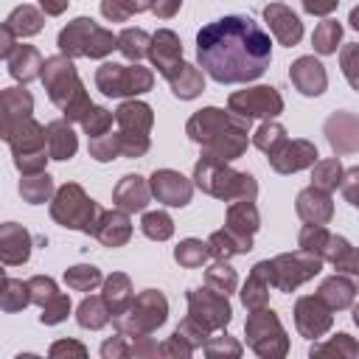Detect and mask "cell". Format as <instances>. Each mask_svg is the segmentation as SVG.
Masks as SVG:
<instances>
[{"instance_id": "6da1fadb", "label": "cell", "mask_w": 359, "mask_h": 359, "mask_svg": "<svg viewBox=\"0 0 359 359\" xmlns=\"http://www.w3.org/2000/svg\"><path fill=\"white\" fill-rule=\"evenodd\" d=\"M269 59L272 39L247 14H227L196 34V62L219 84L252 81L266 70Z\"/></svg>"}, {"instance_id": "7a4b0ae2", "label": "cell", "mask_w": 359, "mask_h": 359, "mask_svg": "<svg viewBox=\"0 0 359 359\" xmlns=\"http://www.w3.org/2000/svg\"><path fill=\"white\" fill-rule=\"evenodd\" d=\"M39 79L50 95V101L65 112L67 121H79L90 112V98L84 93V84L79 81V73L70 62V56H50L42 62V70H39Z\"/></svg>"}, {"instance_id": "3957f363", "label": "cell", "mask_w": 359, "mask_h": 359, "mask_svg": "<svg viewBox=\"0 0 359 359\" xmlns=\"http://www.w3.org/2000/svg\"><path fill=\"white\" fill-rule=\"evenodd\" d=\"M194 180L196 185L210 194L219 196L224 202H238V199H255V180L250 174H238L233 168H227V163L213 160V157H202L194 168Z\"/></svg>"}, {"instance_id": "277c9868", "label": "cell", "mask_w": 359, "mask_h": 359, "mask_svg": "<svg viewBox=\"0 0 359 359\" xmlns=\"http://www.w3.org/2000/svg\"><path fill=\"white\" fill-rule=\"evenodd\" d=\"M115 34L101 28L95 20L79 17L73 22H67V28H62L59 34V50L65 56H90V59H101L107 53L115 50Z\"/></svg>"}, {"instance_id": "5b68a950", "label": "cell", "mask_w": 359, "mask_h": 359, "mask_svg": "<svg viewBox=\"0 0 359 359\" xmlns=\"http://www.w3.org/2000/svg\"><path fill=\"white\" fill-rule=\"evenodd\" d=\"M323 266V258L314 255V252H306V250H297V252H286V255H278L272 261H261L255 264V269H261V275L266 278L269 286L280 289V292H294L300 283H306L309 278H314Z\"/></svg>"}, {"instance_id": "8992f818", "label": "cell", "mask_w": 359, "mask_h": 359, "mask_svg": "<svg viewBox=\"0 0 359 359\" xmlns=\"http://www.w3.org/2000/svg\"><path fill=\"white\" fill-rule=\"evenodd\" d=\"M165 314H168L165 297L154 289H146L143 294L132 297V303L123 314L115 317V328L126 337H149L154 328H160L165 323Z\"/></svg>"}, {"instance_id": "52a82bcc", "label": "cell", "mask_w": 359, "mask_h": 359, "mask_svg": "<svg viewBox=\"0 0 359 359\" xmlns=\"http://www.w3.org/2000/svg\"><path fill=\"white\" fill-rule=\"evenodd\" d=\"M101 208L81 191V185L67 182L56 191L53 202H50V216L70 230H81V233H93V224L98 219Z\"/></svg>"}, {"instance_id": "ba28073f", "label": "cell", "mask_w": 359, "mask_h": 359, "mask_svg": "<svg viewBox=\"0 0 359 359\" xmlns=\"http://www.w3.org/2000/svg\"><path fill=\"white\" fill-rule=\"evenodd\" d=\"M118 121V143L123 157H140L149 151V129H151V107L143 101H126L115 112Z\"/></svg>"}, {"instance_id": "9c48e42d", "label": "cell", "mask_w": 359, "mask_h": 359, "mask_svg": "<svg viewBox=\"0 0 359 359\" xmlns=\"http://www.w3.org/2000/svg\"><path fill=\"white\" fill-rule=\"evenodd\" d=\"M95 84L104 95L109 98H123V95H140L151 90L154 76L149 67L140 65H118V62H104L95 70Z\"/></svg>"}, {"instance_id": "30bf717a", "label": "cell", "mask_w": 359, "mask_h": 359, "mask_svg": "<svg viewBox=\"0 0 359 359\" xmlns=\"http://www.w3.org/2000/svg\"><path fill=\"white\" fill-rule=\"evenodd\" d=\"M11 151L14 163L22 174H39L48 160V146H45V126H39L34 118H22L11 129Z\"/></svg>"}, {"instance_id": "8fae6325", "label": "cell", "mask_w": 359, "mask_h": 359, "mask_svg": "<svg viewBox=\"0 0 359 359\" xmlns=\"http://www.w3.org/2000/svg\"><path fill=\"white\" fill-rule=\"evenodd\" d=\"M247 339L261 356H283L286 353V331L272 309H255L247 317Z\"/></svg>"}, {"instance_id": "7c38bea8", "label": "cell", "mask_w": 359, "mask_h": 359, "mask_svg": "<svg viewBox=\"0 0 359 359\" xmlns=\"http://www.w3.org/2000/svg\"><path fill=\"white\" fill-rule=\"evenodd\" d=\"M188 309H191V320H196L205 331H219L230 323V303L227 294L216 292V289H191L188 292Z\"/></svg>"}, {"instance_id": "4fadbf2b", "label": "cell", "mask_w": 359, "mask_h": 359, "mask_svg": "<svg viewBox=\"0 0 359 359\" xmlns=\"http://www.w3.org/2000/svg\"><path fill=\"white\" fill-rule=\"evenodd\" d=\"M236 126H250V118H241L236 112H224V109L208 107V109H199L188 121V135H191V140L208 146V143H213L216 137H222L224 132H230Z\"/></svg>"}, {"instance_id": "5bb4252c", "label": "cell", "mask_w": 359, "mask_h": 359, "mask_svg": "<svg viewBox=\"0 0 359 359\" xmlns=\"http://www.w3.org/2000/svg\"><path fill=\"white\" fill-rule=\"evenodd\" d=\"M230 112L241 118H275L283 109V98L275 87H250L230 95Z\"/></svg>"}, {"instance_id": "9a60e30c", "label": "cell", "mask_w": 359, "mask_h": 359, "mask_svg": "<svg viewBox=\"0 0 359 359\" xmlns=\"http://www.w3.org/2000/svg\"><path fill=\"white\" fill-rule=\"evenodd\" d=\"M317 163V146L309 140H283L275 151H269V165L278 174H294Z\"/></svg>"}, {"instance_id": "2e32d148", "label": "cell", "mask_w": 359, "mask_h": 359, "mask_svg": "<svg viewBox=\"0 0 359 359\" xmlns=\"http://www.w3.org/2000/svg\"><path fill=\"white\" fill-rule=\"evenodd\" d=\"M149 191L157 196V202L171 205V208H182V205H188V202H191L194 185H191L180 171L160 168V171H154V174H151Z\"/></svg>"}, {"instance_id": "e0dca14e", "label": "cell", "mask_w": 359, "mask_h": 359, "mask_svg": "<svg viewBox=\"0 0 359 359\" xmlns=\"http://www.w3.org/2000/svg\"><path fill=\"white\" fill-rule=\"evenodd\" d=\"M294 323H297V331L303 337H309V339L323 337L331 328V309L323 303L320 294L300 297L294 306Z\"/></svg>"}, {"instance_id": "ac0fdd59", "label": "cell", "mask_w": 359, "mask_h": 359, "mask_svg": "<svg viewBox=\"0 0 359 359\" xmlns=\"http://www.w3.org/2000/svg\"><path fill=\"white\" fill-rule=\"evenodd\" d=\"M328 143L337 154H356L359 149V121L353 112H337L325 121Z\"/></svg>"}, {"instance_id": "d6986e66", "label": "cell", "mask_w": 359, "mask_h": 359, "mask_svg": "<svg viewBox=\"0 0 359 359\" xmlns=\"http://www.w3.org/2000/svg\"><path fill=\"white\" fill-rule=\"evenodd\" d=\"M264 20L269 22V31L275 34V39H278L280 45L292 48V45L300 42V36H303V22H300V17H297L292 8H286L283 3H269V6L264 8Z\"/></svg>"}, {"instance_id": "ffe728a7", "label": "cell", "mask_w": 359, "mask_h": 359, "mask_svg": "<svg viewBox=\"0 0 359 359\" xmlns=\"http://www.w3.org/2000/svg\"><path fill=\"white\" fill-rule=\"evenodd\" d=\"M31 255V236L22 224L6 222L0 224V261L6 266H20Z\"/></svg>"}, {"instance_id": "44dd1931", "label": "cell", "mask_w": 359, "mask_h": 359, "mask_svg": "<svg viewBox=\"0 0 359 359\" xmlns=\"http://www.w3.org/2000/svg\"><path fill=\"white\" fill-rule=\"evenodd\" d=\"M297 213L306 224H328L334 216V202L328 191H320L314 185L303 188L297 194Z\"/></svg>"}, {"instance_id": "7402d4cb", "label": "cell", "mask_w": 359, "mask_h": 359, "mask_svg": "<svg viewBox=\"0 0 359 359\" xmlns=\"http://www.w3.org/2000/svg\"><path fill=\"white\" fill-rule=\"evenodd\" d=\"M93 236L107 244V247H121L129 241L132 236V224H129V216L126 210H101L95 224H93Z\"/></svg>"}, {"instance_id": "603a6c76", "label": "cell", "mask_w": 359, "mask_h": 359, "mask_svg": "<svg viewBox=\"0 0 359 359\" xmlns=\"http://www.w3.org/2000/svg\"><path fill=\"white\" fill-rule=\"evenodd\" d=\"M146 56H151L154 67H157L163 76H168V73L182 62V45H180V39H177L174 31L163 28V31H157V34L151 36Z\"/></svg>"}, {"instance_id": "cb8c5ba5", "label": "cell", "mask_w": 359, "mask_h": 359, "mask_svg": "<svg viewBox=\"0 0 359 359\" xmlns=\"http://www.w3.org/2000/svg\"><path fill=\"white\" fill-rule=\"evenodd\" d=\"M289 79L292 84L303 93V95H320L328 84V76H325V67L314 59V56H300L292 67H289Z\"/></svg>"}, {"instance_id": "d4e9b609", "label": "cell", "mask_w": 359, "mask_h": 359, "mask_svg": "<svg viewBox=\"0 0 359 359\" xmlns=\"http://www.w3.org/2000/svg\"><path fill=\"white\" fill-rule=\"evenodd\" d=\"M149 196H151L149 182H146L143 177H137V174H126V177H123L118 185H115V191H112L115 205H118L121 210H126V213L146 210Z\"/></svg>"}, {"instance_id": "484cf974", "label": "cell", "mask_w": 359, "mask_h": 359, "mask_svg": "<svg viewBox=\"0 0 359 359\" xmlns=\"http://www.w3.org/2000/svg\"><path fill=\"white\" fill-rule=\"evenodd\" d=\"M39 70H42V56L34 45H14L11 56H8V73L14 81L20 84H28L34 79H39Z\"/></svg>"}, {"instance_id": "4316f807", "label": "cell", "mask_w": 359, "mask_h": 359, "mask_svg": "<svg viewBox=\"0 0 359 359\" xmlns=\"http://www.w3.org/2000/svg\"><path fill=\"white\" fill-rule=\"evenodd\" d=\"M45 146H48V157L53 160H70L79 149L76 132L67 121H53L45 126Z\"/></svg>"}, {"instance_id": "83f0119b", "label": "cell", "mask_w": 359, "mask_h": 359, "mask_svg": "<svg viewBox=\"0 0 359 359\" xmlns=\"http://www.w3.org/2000/svg\"><path fill=\"white\" fill-rule=\"evenodd\" d=\"M224 227L230 233H236L238 238H244V241L252 244V233L258 230V210H255L252 199L230 202V208H227V224Z\"/></svg>"}, {"instance_id": "f1b7e54d", "label": "cell", "mask_w": 359, "mask_h": 359, "mask_svg": "<svg viewBox=\"0 0 359 359\" xmlns=\"http://www.w3.org/2000/svg\"><path fill=\"white\" fill-rule=\"evenodd\" d=\"M317 294L323 297V303H325L331 311H342V309L353 306L356 283H353L351 278H345V275H331V278L323 280V286H320Z\"/></svg>"}, {"instance_id": "f546056e", "label": "cell", "mask_w": 359, "mask_h": 359, "mask_svg": "<svg viewBox=\"0 0 359 359\" xmlns=\"http://www.w3.org/2000/svg\"><path fill=\"white\" fill-rule=\"evenodd\" d=\"M168 84H171V90H174V95L177 98H196L202 90H205V79H202V70L199 67H194V65H188V62H180L168 76Z\"/></svg>"}, {"instance_id": "4dcf8cb0", "label": "cell", "mask_w": 359, "mask_h": 359, "mask_svg": "<svg viewBox=\"0 0 359 359\" xmlns=\"http://www.w3.org/2000/svg\"><path fill=\"white\" fill-rule=\"evenodd\" d=\"M101 300L107 303L109 314H115V317L123 314V311L129 309V303H132V283H129V278L121 275V272L109 275V278L104 280V294H101Z\"/></svg>"}, {"instance_id": "1f68e13d", "label": "cell", "mask_w": 359, "mask_h": 359, "mask_svg": "<svg viewBox=\"0 0 359 359\" xmlns=\"http://www.w3.org/2000/svg\"><path fill=\"white\" fill-rule=\"evenodd\" d=\"M323 258L331 261L337 269L348 272V275H356L359 272V261H356V250L342 238V236H331L325 250H323Z\"/></svg>"}, {"instance_id": "d6a6232c", "label": "cell", "mask_w": 359, "mask_h": 359, "mask_svg": "<svg viewBox=\"0 0 359 359\" xmlns=\"http://www.w3.org/2000/svg\"><path fill=\"white\" fill-rule=\"evenodd\" d=\"M208 250H210V255H213L216 261H227V258H233V255H238V252L252 250V244L244 241V238H238L236 233H230V230L224 227V230H216V233L208 238Z\"/></svg>"}, {"instance_id": "836d02e7", "label": "cell", "mask_w": 359, "mask_h": 359, "mask_svg": "<svg viewBox=\"0 0 359 359\" xmlns=\"http://www.w3.org/2000/svg\"><path fill=\"white\" fill-rule=\"evenodd\" d=\"M6 25L11 28L14 36H34L42 31V11H36L34 6H17L8 14Z\"/></svg>"}, {"instance_id": "e575fe53", "label": "cell", "mask_w": 359, "mask_h": 359, "mask_svg": "<svg viewBox=\"0 0 359 359\" xmlns=\"http://www.w3.org/2000/svg\"><path fill=\"white\" fill-rule=\"evenodd\" d=\"M149 42H151V36H149L143 28H126V31L118 34L115 48H118L129 62H140V59L149 53Z\"/></svg>"}, {"instance_id": "d590c367", "label": "cell", "mask_w": 359, "mask_h": 359, "mask_svg": "<svg viewBox=\"0 0 359 359\" xmlns=\"http://www.w3.org/2000/svg\"><path fill=\"white\" fill-rule=\"evenodd\" d=\"M50 194H53V180H50L45 171H39V174H25V177L20 180V196H22L25 202H31V205L45 202Z\"/></svg>"}, {"instance_id": "8d00e7d4", "label": "cell", "mask_w": 359, "mask_h": 359, "mask_svg": "<svg viewBox=\"0 0 359 359\" xmlns=\"http://www.w3.org/2000/svg\"><path fill=\"white\" fill-rule=\"evenodd\" d=\"M76 320H79L81 328H93L95 331V328H104L109 323V309H107V303L101 297H84L79 303Z\"/></svg>"}, {"instance_id": "74e56055", "label": "cell", "mask_w": 359, "mask_h": 359, "mask_svg": "<svg viewBox=\"0 0 359 359\" xmlns=\"http://www.w3.org/2000/svg\"><path fill=\"white\" fill-rule=\"evenodd\" d=\"M241 300H244V306H247L250 311L264 309V306L269 303V283H266V278L261 275V269L252 266V272H250V278H247V283H244Z\"/></svg>"}, {"instance_id": "f35d334b", "label": "cell", "mask_w": 359, "mask_h": 359, "mask_svg": "<svg viewBox=\"0 0 359 359\" xmlns=\"http://www.w3.org/2000/svg\"><path fill=\"white\" fill-rule=\"evenodd\" d=\"M31 303V292H28V283L22 280H14V278H6L0 283V309L3 311H20Z\"/></svg>"}, {"instance_id": "ab89813d", "label": "cell", "mask_w": 359, "mask_h": 359, "mask_svg": "<svg viewBox=\"0 0 359 359\" xmlns=\"http://www.w3.org/2000/svg\"><path fill=\"white\" fill-rule=\"evenodd\" d=\"M339 39H342V25L337 22V20H323L317 28H314V34H311V45H314V50L317 53H337V48H339Z\"/></svg>"}, {"instance_id": "60d3db41", "label": "cell", "mask_w": 359, "mask_h": 359, "mask_svg": "<svg viewBox=\"0 0 359 359\" xmlns=\"http://www.w3.org/2000/svg\"><path fill=\"white\" fill-rule=\"evenodd\" d=\"M0 98H3L6 109H8V115L14 118V123L22 121V118H31V112H34V98H31V93H28L25 87L0 90Z\"/></svg>"}, {"instance_id": "b9f144b4", "label": "cell", "mask_w": 359, "mask_h": 359, "mask_svg": "<svg viewBox=\"0 0 359 359\" xmlns=\"http://www.w3.org/2000/svg\"><path fill=\"white\" fill-rule=\"evenodd\" d=\"M151 6V0H101V14L109 22H126L132 14H140Z\"/></svg>"}, {"instance_id": "7bdbcfd3", "label": "cell", "mask_w": 359, "mask_h": 359, "mask_svg": "<svg viewBox=\"0 0 359 359\" xmlns=\"http://www.w3.org/2000/svg\"><path fill=\"white\" fill-rule=\"evenodd\" d=\"M311 185L314 188H320V191H337L339 188V180H342V165H339V160L337 157H331V160H317L314 163V174H311Z\"/></svg>"}, {"instance_id": "ee69618b", "label": "cell", "mask_w": 359, "mask_h": 359, "mask_svg": "<svg viewBox=\"0 0 359 359\" xmlns=\"http://www.w3.org/2000/svg\"><path fill=\"white\" fill-rule=\"evenodd\" d=\"M174 258L180 266H188V269H196L202 266L208 258H210V250H208V241H199V238H185L177 250H174Z\"/></svg>"}, {"instance_id": "f6af8a7d", "label": "cell", "mask_w": 359, "mask_h": 359, "mask_svg": "<svg viewBox=\"0 0 359 359\" xmlns=\"http://www.w3.org/2000/svg\"><path fill=\"white\" fill-rule=\"evenodd\" d=\"M65 283L76 292H93L101 283V272L93 264H79V266H70L65 272Z\"/></svg>"}, {"instance_id": "bcb514c9", "label": "cell", "mask_w": 359, "mask_h": 359, "mask_svg": "<svg viewBox=\"0 0 359 359\" xmlns=\"http://www.w3.org/2000/svg\"><path fill=\"white\" fill-rule=\"evenodd\" d=\"M140 230H143V236H149V238H154V241H165V238H171L174 224H171V216H168V213L151 210V213H143Z\"/></svg>"}, {"instance_id": "7dc6e473", "label": "cell", "mask_w": 359, "mask_h": 359, "mask_svg": "<svg viewBox=\"0 0 359 359\" xmlns=\"http://www.w3.org/2000/svg\"><path fill=\"white\" fill-rule=\"evenodd\" d=\"M286 140V129L278 123V121H266V123H261L258 126V132H255V137H252V143L261 149V151H275L280 143Z\"/></svg>"}, {"instance_id": "c3c4849f", "label": "cell", "mask_w": 359, "mask_h": 359, "mask_svg": "<svg viewBox=\"0 0 359 359\" xmlns=\"http://www.w3.org/2000/svg\"><path fill=\"white\" fill-rule=\"evenodd\" d=\"M205 280H208V286H210V289H216V292H222V294H230V292L236 289V283H238L236 272H233L224 261L213 264V266L205 272Z\"/></svg>"}, {"instance_id": "681fc988", "label": "cell", "mask_w": 359, "mask_h": 359, "mask_svg": "<svg viewBox=\"0 0 359 359\" xmlns=\"http://www.w3.org/2000/svg\"><path fill=\"white\" fill-rule=\"evenodd\" d=\"M328 238H331V233H328L323 224H306V227L300 230V250L314 252V255L323 258V250H325Z\"/></svg>"}, {"instance_id": "f907efd6", "label": "cell", "mask_w": 359, "mask_h": 359, "mask_svg": "<svg viewBox=\"0 0 359 359\" xmlns=\"http://www.w3.org/2000/svg\"><path fill=\"white\" fill-rule=\"evenodd\" d=\"M90 154H93L95 160H101V163H107V160H115V157L121 154V143H118V135H112V132H104V135H98V137H90Z\"/></svg>"}, {"instance_id": "816d5d0a", "label": "cell", "mask_w": 359, "mask_h": 359, "mask_svg": "<svg viewBox=\"0 0 359 359\" xmlns=\"http://www.w3.org/2000/svg\"><path fill=\"white\" fill-rule=\"evenodd\" d=\"M81 126H84V132H87L90 137H98V135L109 132V126H112V112L104 109V107H90V112L81 118Z\"/></svg>"}, {"instance_id": "f5cc1de1", "label": "cell", "mask_w": 359, "mask_h": 359, "mask_svg": "<svg viewBox=\"0 0 359 359\" xmlns=\"http://www.w3.org/2000/svg\"><path fill=\"white\" fill-rule=\"evenodd\" d=\"M67 311H70V297L67 294H62V292H56L45 306H42V323L45 325H56V323H62L65 317H67Z\"/></svg>"}, {"instance_id": "db71d44e", "label": "cell", "mask_w": 359, "mask_h": 359, "mask_svg": "<svg viewBox=\"0 0 359 359\" xmlns=\"http://www.w3.org/2000/svg\"><path fill=\"white\" fill-rule=\"evenodd\" d=\"M323 353L356 356V353H359V345H356L348 334H337V339H331V342H325V345H314V348H311V356H323Z\"/></svg>"}, {"instance_id": "11a10c76", "label": "cell", "mask_w": 359, "mask_h": 359, "mask_svg": "<svg viewBox=\"0 0 359 359\" xmlns=\"http://www.w3.org/2000/svg\"><path fill=\"white\" fill-rule=\"evenodd\" d=\"M28 283V292H31V303H36V306H45L59 289H56V283L50 280V278H42V275H36V278H31V280H25Z\"/></svg>"}, {"instance_id": "9f6ffc18", "label": "cell", "mask_w": 359, "mask_h": 359, "mask_svg": "<svg viewBox=\"0 0 359 359\" xmlns=\"http://www.w3.org/2000/svg\"><path fill=\"white\" fill-rule=\"evenodd\" d=\"M222 351H227L230 356H238V353H241V345L233 342L227 334H219V337L205 339V353H208V356H216V353H222Z\"/></svg>"}, {"instance_id": "6f0895ef", "label": "cell", "mask_w": 359, "mask_h": 359, "mask_svg": "<svg viewBox=\"0 0 359 359\" xmlns=\"http://www.w3.org/2000/svg\"><path fill=\"white\" fill-rule=\"evenodd\" d=\"M356 56H359V45H356V42H351V45L342 50V70H345V76H348V84H351V87H356V84H359V79H356Z\"/></svg>"}, {"instance_id": "680465c9", "label": "cell", "mask_w": 359, "mask_h": 359, "mask_svg": "<svg viewBox=\"0 0 359 359\" xmlns=\"http://www.w3.org/2000/svg\"><path fill=\"white\" fill-rule=\"evenodd\" d=\"M180 6H182V0H151V11L157 14V17H163V20H168V17H174L177 11H180Z\"/></svg>"}, {"instance_id": "91938a15", "label": "cell", "mask_w": 359, "mask_h": 359, "mask_svg": "<svg viewBox=\"0 0 359 359\" xmlns=\"http://www.w3.org/2000/svg\"><path fill=\"white\" fill-rule=\"evenodd\" d=\"M337 3H339V0H303V8H306L309 14L325 17V14H331V11L337 8Z\"/></svg>"}, {"instance_id": "94428289", "label": "cell", "mask_w": 359, "mask_h": 359, "mask_svg": "<svg viewBox=\"0 0 359 359\" xmlns=\"http://www.w3.org/2000/svg\"><path fill=\"white\" fill-rule=\"evenodd\" d=\"M356 177H359V171L351 168V171H342V180H339V185L345 188V196H348L351 205H356Z\"/></svg>"}, {"instance_id": "6125c7cd", "label": "cell", "mask_w": 359, "mask_h": 359, "mask_svg": "<svg viewBox=\"0 0 359 359\" xmlns=\"http://www.w3.org/2000/svg\"><path fill=\"white\" fill-rule=\"evenodd\" d=\"M14 34H11V28L6 25V22H0V59H8L11 56V50H14Z\"/></svg>"}, {"instance_id": "be15d7a7", "label": "cell", "mask_w": 359, "mask_h": 359, "mask_svg": "<svg viewBox=\"0 0 359 359\" xmlns=\"http://www.w3.org/2000/svg\"><path fill=\"white\" fill-rule=\"evenodd\" d=\"M62 353H76V356H87V348L79 342H56L50 348V356H62Z\"/></svg>"}, {"instance_id": "e7e4bbea", "label": "cell", "mask_w": 359, "mask_h": 359, "mask_svg": "<svg viewBox=\"0 0 359 359\" xmlns=\"http://www.w3.org/2000/svg\"><path fill=\"white\" fill-rule=\"evenodd\" d=\"M11 129H14V118L8 115L3 98H0V140H8L11 137Z\"/></svg>"}, {"instance_id": "03108f58", "label": "cell", "mask_w": 359, "mask_h": 359, "mask_svg": "<svg viewBox=\"0 0 359 359\" xmlns=\"http://www.w3.org/2000/svg\"><path fill=\"white\" fill-rule=\"evenodd\" d=\"M39 6L45 8V14L56 17V14H62L67 8V0H39Z\"/></svg>"}, {"instance_id": "003e7915", "label": "cell", "mask_w": 359, "mask_h": 359, "mask_svg": "<svg viewBox=\"0 0 359 359\" xmlns=\"http://www.w3.org/2000/svg\"><path fill=\"white\" fill-rule=\"evenodd\" d=\"M3 280H6V275H3V269H0V283H3Z\"/></svg>"}]
</instances>
